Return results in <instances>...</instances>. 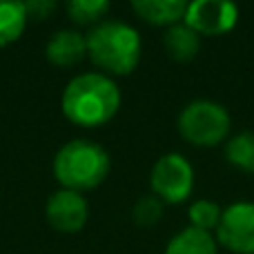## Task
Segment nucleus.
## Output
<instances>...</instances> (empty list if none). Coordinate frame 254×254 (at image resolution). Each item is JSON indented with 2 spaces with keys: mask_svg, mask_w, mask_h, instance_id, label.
Instances as JSON below:
<instances>
[{
  "mask_svg": "<svg viewBox=\"0 0 254 254\" xmlns=\"http://www.w3.org/2000/svg\"><path fill=\"white\" fill-rule=\"evenodd\" d=\"M63 114L74 125L101 127L110 123L121 107V89L114 78L103 71L74 76L63 89Z\"/></svg>",
  "mask_w": 254,
  "mask_h": 254,
  "instance_id": "obj_1",
  "label": "nucleus"
},
{
  "mask_svg": "<svg viewBox=\"0 0 254 254\" xmlns=\"http://www.w3.org/2000/svg\"><path fill=\"white\" fill-rule=\"evenodd\" d=\"M87 56L107 76H129L143 56L140 34L123 20H101L85 34Z\"/></svg>",
  "mask_w": 254,
  "mask_h": 254,
  "instance_id": "obj_2",
  "label": "nucleus"
},
{
  "mask_svg": "<svg viewBox=\"0 0 254 254\" xmlns=\"http://www.w3.org/2000/svg\"><path fill=\"white\" fill-rule=\"evenodd\" d=\"M112 167L110 152L101 143L89 138H74L56 152L52 170L56 181L65 190L83 194L85 190L98 188L107 179Z\"/></svg>",
  "mask_w": 254,
  "mask_h": 254,
  "instance_id": "obj_3",
  "label": "nucleus"
},
{
  "mask_svg": "<svg viewBox=\"0 0 254 254\" xmlns=\"http://www.w3.org/2000/svg\"><path fill=\"white\" fill-rule=\"evenodd\" d=\"M176 125H179V134L190 145L216 147L219 143H223L228 138L232 119H230V112L221 103L198 98V101L188 103L181 110Z\"/></svg>",
  "mask_w": 254,
  "mask_h": 254,
  "instance_id": "obj_4",
  "label": "nucleus"
},
{
  "mask_svg": "<svg viewBox=\"0 0 254 254\" xmlns=\"http://www.w3.org/2000/svg\"><path fill=\"white\" fill-rule=\"evenodd\" d=\"M154 196L161 203H183L194 192V167L183 154H163L152 167L149 176Z\"/></svg>",
  "mask_w": 254,
  "mask_h": 254,
  "instance_id": "obj_5",
  "label": "nucleus"
},
{
  "mask_svg": "<svg viewBox=\"0 0 254 254\" xmlns=\"http://www.w3.org/2000/svg\"><path fill=\"white\" fill-rule=\"evenodd\" d=\"M216 243L234 254H254V203L239 201L223 210Z\"/></svg>",
  "mask_w": 254,
  "mask_h": 254,
  "instance_id": "obj_6",
  "label": "nucleus"
},
{
  "mask_svg": "<svg viewBox=\"0 0 254 254\" xmlns=\"http://www.w3.org/2000/svg\"><path fill=\"white\" fill-rule=\"evenodd\" d=\"M239 20V7L225 0H194L188 2L183 22L198 36L228 34Z\"/></svg>",
  "mask_w": 254,
  "mask_h": 254,
  "instance_id": "obj_7",
  "label": "nucleus"
},
{
  "mask_svg": "<svg viewBox=\"0 0 254 254\" xmlns=\"http://www.w3.org/2000/svg\"><path fill=\"white\" fill-rule=\"evenodd\" d=\"M45 216L56 232L76 234L89 221V203L80 192L63 188L49 194L47 205H45Z\"/></svg>",
  "mask_w": 254,
  "mask_h": 254,
  "instance_id": "obj_8",
  "label": "nucleus"
},
{
  "mask_svg": "<svg viewBox=\"0 0 254 254\" xmlns=\"http://www.w3.org/2000/svg\"><path fill=\"white\" fill-rule=\"evenodd\" d=\"M47 61L56 67H71L78 65L85 56H87V40L85 34L76 29H61L49 38L47 47Z\"/></svg>",
  "mask_w": 254,
  "mask_h": 254,
  "instance_id": "obj_9",
  "label": "nucleus"
},
{
  "mask_svg": "<svg viewBox=\"0 0 254 254\" xmlns=\"http://www.w3.org/2000/svg\"><path fill=\"white\" fill-rule=\"evenodd\" d=\"M131 7L138 13V18H143L149 25L172 27L183 22L188 2L183 0H136Z\"/></svg>",
  "mask_w": 254,
  "mask_h": 254,
  "instance_id": "obj_10",
  "label": "nucleus"
},
{
  "mask_svg": "<svg viewBox=\"0 0 254 254\" xmlns=\"http://www.w3.org/2000/svg\"><path fill=\"white\" fill-rule=\"evenodd\" d=\"M163 45L165 52L170 54V58L179 63H188L192 58H196L198 49H201V36L194 29H190L185 22L167 27L165 36H163Z\"/></svg>",
  "mask_w": 254,
  "mask_h": 254,
  "instance_id": "obj_11",
  "label": "nucleus"
},
{
  "mask_svg": "<svg viewBox=\"0 0 254 254\" xmlns=\"http://www.w3.org/2000/svg\"><path fill=\"white\" fill-rule=\"evenodd\" d=\"M216 239L210 232H203L196 228H185L170 239L165 254H219Z\"/></svg>",
  "mask_w": 254,
  "mask_h": 254,
  "instance_id": "obj_12",
  "label": "nucleus"
},
{
  "mask_svg": "<svg viewBox=\"0 0 254 254\" xmlns=\"http://www.w3.org/2000/svg\"><path fill=\"white\" fill-rule=\"evenodd\" d=\"M25 4L16 0H0V47L16 43L27 27Z\"/></svg>",
  "mask_w": 254,
  "mask_h": 254,
  "instance_id": "obj_13",
  "label": "nucleus"
},
{
  "mask_svg": "<svg viewBox=\"0 0 254 254\" xmlns=\"http://www.w3.org/2000/svg\"><path fill=\"white\" fill-rule=\"evenodd\" d=\"M225 158L241 172L254 174V131H241L225 143Z\"/></svg>",
  "mask_w": 254,
  "mask_h": 254,
  "instance_id": "obj_14",
  "label": "nucleus"
},
{
  "mask_svg": "<svg viewBox=\"0 0 254 254\" xmlns=\"http://www.w3.org/2000/svg\"><path fill=\"white\" fill-rule=\"evenodd\" d=\"M221 214H223V210H221L219 203L207 201V198L194 201L192 205H190V212H188L190 225L196 230H203V232H210V234L219 228Z\"/></svg>",
  "mask_w": 254,
  "mask_h": 254,
  "instance_id": "obj_15",
  "label": "nucleus"
},
{
  "mask_svg": "<svg viewBox=\"0 0 254 254\" xmlns=\"http://www.w3.org/2000/svg\"><path fill=\"white\" fill-rule=\"evenodd\" d=\"M107 11H110L107 0H69L67 2V13L78 25H98Z\"/></svg>",
  "mask_w": 254,
  "mask_h": 254,
  "instance_id": "obj_16",
  "label": "nucleus"
},
{
  "mask_svg": "<svg viewBox=\"0 0 254 254\" xmlns=\"http://www.w3.org/2000/svg\"><path fill=\"white\" fill-rule=\"evenodd\" d=\"M163 216V203L158 201L156 196H140L136 201L134 210H131V219H134L136 225L140 228H149V225L158 223Z\"/></svg>",
  "mask_w": 254,
  "mask_h": 254,
  "instance_id": "obj_17",
  "label": "nucleus"
},
{
  "mask_svg": "<svg viewBox=\"0 0 254 254\" xmlns=\"http://www.w3.org/2000/svg\"><path fill=\"white\" fill-rule=\"evenodd\" d=\"M22 4H25L27 18H38V20H45L56 9V2H52V0H29Z\"/></svg>",
  "mask_w": 254,
  "mask_h": 254,
  "instance_id": "obj_18",
  "label": "nucleus"
}]
</instances>
